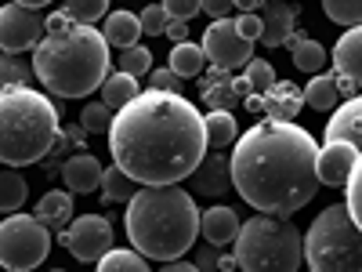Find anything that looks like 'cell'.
Instances as JSON below:
<instances>
[{
  "label": "cell",
  "mask_w": 362,
  "mask_h": 272,
  "mask_svg": "<svg viewBox=\"0 0 362 272\" xmlns=\"http://www.w3.org/2000/svg\"><path fill=\"white\" fill-rule=\"evenodd\" d=\"M112 109L109 106H102V102H90V106H83L80 109V124H83V131L87 135H102V131H109L112 128Z\"/></svg>",
  "instance_id": "836d02e7"
},
{
  "label": "cell",
  "mask_w": 362,
  "mask_h": 272,
  "mask_svg": "<svg viewBox=\"0 0 362 272\" xmlns=\"http://www.w3.org/2000/svg\"><path fill=\"white\" fill-rule=\"evenodd\" d=\"M326 142H351L362 153V95L348 98L326 120Z\"/></svg>",
  "instance_id": "ac0fdd59"
},
{
  "label": "cell",
  "mask_w": 362,
  "mask_h": 272,
  "mask_svg": "<svg viewBox=\"0 0 362 272\" xmlns=\"http://www.w3.org/2000/svg\"><path fill=\"white\" fill-rule=\"evenodd\" d=\"M95 272H148V261H145V254H138V251H109L102 261H95Z\"/></svg>",
  "instance_id": "1f68e13d"
},
{
  "label": "cell",
  "mask_w": 362,
  "mask_h": 272,
  "mask_svg": "<svg viewBox=\"0 0 362 272\" xmlns=\"http://www.w3.org/2000/svg\"><path fill=\"white\" fill-rule=\"evenodd\" d=\"M66 11L73 15V22H98L105 11H109V0H66Z\"/></svg>",
  "instance_id": "d590c367"
},
{
  "label": "cell",
  "mask_w": 362,
  "mask_h": 272,
  "mask_svg": "<svg viewBox=\"0 0 362 272\" xmlns=\"http://www.w3.org/2000/svg\"><path fill=\"white\" fill-rule=\"evenodd\" d=\"M134 186H138V181H134L124 167L112 164V167H105V174H102V200H105V203H124V200H131V196L138 193Z\"/></svg>",
  "instance_id": "f1b7e54d"
},
{
  "label": "cell",
  "mask_w": 362,
  "mask_h": 272,
  "mask_svg": "<svg viewBox=\"0 0 362 272\" xmlns=\"http://www.w3.org/2000/svg\"><path fill=\"white\" fill-rule=\"evenodd\" d=\"M58 135V106L33 87L0 91V164L29 167L47 160Z\"/></svg>",
  "instance_id": "5b68a950"
},
{
  "label": "cell",
  "mask_w": 362,
  "mask_h": 272,
  "mask_svg": "<svg viewBox=\"0 0 362 272\" xmlns=\"http://www.w3.org/2000/svg\"><path fill=\"white\" fill-rule=\"evenodd\" d=\"M305 102L319 113L326 109H337L341 95H337V73H315V80H308L305 87Z\"/></svg>",
  "instance_id": "4316f807"
},
{
  "label": "cell",
  "mask_w": 362,
  "mask_h": 272,
  "mask_svg": "<svg viewBox=\"0 0 362 272\" xmlns=\"http://www.w3.org/2000/svg\"><path fill=\"white\" fill-rule=\"evenodd\" d=\"M250 95H254V87L247 76H235L218 66H210V73L199 80V98L206 109H232L239 102H247Z\"/></svg>",
  "instance_id": "4fadbf2b"
},
{
  "label": "cell",
  "mask_w": 362,
  "mask_h": 272,
  "mask_svg": "<svg viewBox=\"0 0 362 272\" xmlns=\"http://www.w3.org/2000/svg\"><path fill=\"white\" fill-rule=\"evenodd\" d=\"M232 8H235V0H203V11L210 18H228Z\"/></svg>",
  "instance_id": "ee69618b"
},
{
  "label": "cell",
  "mask_w": 362,
  "mask_h": 272,
  "mask_svg": "<svg viewBox=\"0 0 362 272\" xmlns=\"http://www.w3.org/2000/svg\"><path fill=\"white\" fill-rule=\"evenodd\" d=\"M250 113H261L264 120H283V124H293V116L305 109V91L290 80H276L268 91L247 98Z\"/></svg>",
  "instance_id": "7c38bea8"
},
{
  "label": "cell",
  "mask_w": 362,
  "mask_h": 272,
  "mask_svg": "<svg viewBox=\"0 0 362 272\" xmlns=\"http://www.w3.org/2000/svg\"><path fill=\"white\" fill-rule=\"evenodd\" d=\"M29 186L18 171H0V215H15V210L25 203Z\"/></svg>",
  "instance_id": "f546056e"
},
{
  "label": "cell",
  "mask_w": 362,
  "mask_h": 272,
  "mask_svg": "<svg viewBox=\"0 0 362 272\" xmlns=\"http://www.w3.org/2000/svg\"><path fill=\"white\" fill-rule=\"evenodd\" d=\"M348 186V210H351V218H355V225L362 229V153H358V164H355V171H351V178L344 181Z\"/></svg>",
  "instance_id": "74e56055"
},
{
  "label": "cell",
  "mask_w": 362,
  "mask_h": 272,
  "mask_svg": "<svg viewBox=\"0 0 362 272\" xmlns=\"http://www.w3.org/2000/svg\"><path fill=\"white\" fill-rule=\"evenodd\" d=\"M261 4H264V0H235L239 15H243V11H261Z\"/></svg>",
  "instance_id": "681fc988"
},
{
  "label": "cell",
  "mask_w": 362,
  "mask_h": 272,
  "mask_svg": "<svg viewBox=\"0 0 362 272\" xmlns=\"http://www.w3.org/2000/svg\"><path fill=\"white\" fill-rule=\"evenodd\" d=\"M257 15H261V44L264 47L290 44V37L297 33V4L293 0H264Z\"/></svg>",
  "instance_id": "9a60e30c"
},
{
  "label": "cell",
  "mask_w": 362,
  "mask_h": 272,
  "mask_svg": "<svg viewBox=\"0 0 362 272\" xmlns=\"http://www.w3.org/2000/svg\"><path fill=\"white\" fill-rule=\"evenodd\" d=\"M196 200L181 186H141L124 210L131 247L153 261H177L199 236Z\"/></svg>",
  "instance_id": "3957f363"
},
{
  "label": "cell",
  "mask_w": 362,
  "mask_h": 272,
  "mask_svg": "<svg viewBox=\"0 0 362 272\" xmlns=\"http://www.w3.org/2000/svg\"><path fill=\"white\" fill-rule=\"evenodd\" d=\"M239 215L232 207H221V203H214V207H206L203 215H199V236L206 239L210 247H225V244H235V236H239Z\"/></svg>",
  "instance_id": "e0dca14e"
},
{
  "label": "cell",
  "mask_w": 362,
  "mask_h": 272,
  "mask_svg": "<svg viewBox=\"0 0 362 272\" xmlns=\"http://www.w3.org/2000/svg\"><path fill=\"white\" fill-rule=\"evenodd\" d=\"M358 164V149L351 142H326L319 149V181L322 186H344Z\"/></svg>",
  "instance_id": "2e32d148"
},
{
  "label": "cell",
  "mask_w": 362,
  "mask_h": 272,
  "mask_svg": "<svg viewBox=\"0 0 362 272\" xmlns=\"http://www.w3.org/2000/svg\"><path fill=\"white\" fill-rule=\"evenodd\" d=\"M160 272H199V265H192V261H163V268Z\"/></svg>",
  "instance_id": "7dc6e473"
},
{
  "label": "cell",
  "mask_w": 362,
  "mask_h": 272,
  "mask_svg": "<svg viewBox=\"0 0 362 272\" xmlns=\"http://www.w3.org/2000/svg\"><path fill=\"white\" fill-rule=\"evenodd\" d=\"M112 164L138 186H177L210 153L203 113L185 95L141 91L116 109L109 128Z\"/></svg>",
  "instance_id": "6da1fadb"
},
{
  "label": "cell",
  "mask_w": 362,
  "mask_h": 272,
  "mask_svg": "<svg viewBox=\"0 0 362 272\" xmlns=\"http://www.w3.org/2000/svg\"><path fill=\"white\" fill-rule=\"evenodd\" d=\"M105 40H109V47H134L138 44V37H141V18L138 15H131V11H112L109 18H105V33H102Z\"/></svg>",
  "instance_id": "603a6c76"
},
{
  "label": "cell",
  "mask_w": 362,
  "mask_h": 272,
  "mask_svg": "<svg viewBox=\"0 0 362 272\" xmlns=\"http://www.w3.org/2000/svg\"><path fill=\"white\" fill-rule=\"evenodd\" d=\"M44 33H47V18L37 8H22L15 0L0 8V51L4 55L37 51Z\"/></svg>",
  "instance_id": "30bf717a"
},
{
  "label": "cell",
  "mask_w": 362,
  "mask_h": 272,
  "mask_svg": "<svg viewBox=\"0 0 362 272\" xmlns=\"http://www.w3.org/2000/svg\"><path fill=\"white\" fill-rule=\"evenodd\" d=\"M232 254L239 272H297L305 261V236L286 218L257 215L239 225Z\"/></svg>",
  "instance_id": "8992f818"
},
{
  "label": "cell",
  "mask_w": 362,
  "mask_h": 272,
  "mask_svg": "<svg viewBox=\"0 0 362 272\" xmlns=\"http://www.w3.org/2000/svg\"><path fill=\"white\" fill-rule=\"evenodd\" d=\"M167 37H170L174 44H185V40H189V22H170V26H167Z\"/></svg>",
  "instance_id": "bcb514c9"
},
{
  "label": "cell",
  "mask_w": 362,
  "mask_h": 272,
  "mask_svg": "<svg viewBox=\"0 0 362 272\" xmlns=\"http://www.w3.org/2000/svg\"><path fill=\"white\" fill-rule=\"evenodd\" d=\"M102 174H105L102 160L90 157V153H76L62 167V181H66L69 193H95V189H102Z\"/></svg>",
  "instance_id": "d6986e66"
},
{
  "label": "cell",
  "mask_w": 362,
  "mask_h": 272,
  "mask_svg": "<svg viewBox=\"0 0 362 272\" xmlns=\"http://www.w3.org/2000/svg\"><path fill=\"white\" fill-rule=\"evenodd\" d=\"M322 11L337 26H362V0H322Z\"/></svg>",
  "instance_id": "d6a6232c"
},
{
  "label": "cell",
  "mask_w": 362,
  "mask_h": 272,
  "mask_svg": "<svg viewBox=\"0 0 362 272\" xmlns=\"http://www.w3.org/2000/svg\"><path fill=\"white\" fill-rule=\"evenodd\" d=\"M199 272H221V254H218V247H206V251H199Z\"/></svg>",
  "instance_id": "7bdbcfd3"
},
{
  "label": "cell",
  "mask_w": 362,
  "mask_h": 272,
  "mask_svg": "<svg viewBox=\"0 0 362 272\" xmlns=\"http://www.w3.org/2000/svg\"><path fill=\"white\" fill-rule=\"evenodd\" d=\"M232 189L261 215L290 218L319 193V145L312 131L261 120L232 149Z\"/></svg>",
  "instance_id": "7a4b0ae2"
},
{
  "label": "cell",
  "mask_w": 362,
  "mask_h": 272,
  "mask_svg": "<svg viewBox=\"0 0 362 272\" xmlns=\"http://www.w3.org/2000/svg\"><path fill=\"white\" fill-rule=\"evenodd\" d=\"M221 272H239V268H221Z\"/></svg>",
  "instance_id": "816d5d0a"
},
{
  "label": "cell",
  "mask_w": 362,
  "mask_h": 272,
  "mask_svg": "<svg viewBox=\"0 0 362 272\" xmlns=\"http://www.w3.org/2000/svg\"><path fill=\"white\" fill-rule=\"evenodd\" d=\"M138 18H141V33H148V37L167 33V26H170V15L163 11V4H148Z\"/></svg>",
  "instance_id": "f35d334b"
},
{
  "label": "cell",
  "mask_w": 362,
  "mask_h": 272,
  "mask_svg": "<svg viewBox=\"0 0 362 272\" xmlns=\"http://www.w3.org/2000/svg\"><path fill=\"white\" fill-rule=\"evenodd\" d=\"M87 131H83V124H69V128H62V135H58V142H54V149L47 153V160H44V174H58L62 178V167H66V160L69 157H76V153H87Z\"/></svg>",
  "instance_id": "44dd1931"
},
{
  "label": "cell",
  "mask_w": 362,
  "mask_h": 272,
  "mask_svg": "<svg viewBox=\"0 0 362 272\" xmlns=\"http://www.w3.org/2000/svg\"><path fill=\"white\" fill-rule=\"evenodd\" d=\"M305 261L312 272H362V229L348 203H334L308 225Z\"/></svg>",
  "instance_id": "52a82bcc"
},
{
  "label": "cell",
  "mask_w": 362,
  "mask_h": 272,
  "mask_svg": "<svg viewBox=\"0 0 362 272\" xmlns=\"http://www.w3.org/2000/svg\"><path fill=\"white\" fill-rule=\"evenodd\" d=\"M145 84H148V91H167V95H181V87H185V80H181L170 66L167 69H153Z\"/></svg>",
  "instance_id": "ab89813d"
},
{
  "label": "cell",
  "mask_w": 362,
  "mask_h": 272,
  "mask_svg": "<svg viewBox=\"0 0 362 272\" xmlns=\"http://www.w3.org/2000/svg\"><path fill=\"white\" fill-rule=\"evenodd\" d=\"M334 69L337 76H348L362 91V26H351L334 44Z\"/></svg>",
  "instance_id": "ffe728a7"
},
{
  "label": "cell",
  "mask_w": 362,
  "mask_h": 272,
  "mask_svg": "<svg viewBox=\"0 0 362 272\" xmlns=\"http://www.w3.org/2000/svg\"><path fill=\"white\" fill-rule=\"evenodd\" d=\"M62 244L76 261L95 265L112 251V225L102 215H80L62 229Z\"/></svg>",
  "instance_id": "8fae6325"
},
{
  "label": "cell",
  "mask_w": 362,
  "mask_h": 272,
  "mask_svg": "<svg viewBox=\"0 0 362 272\" xmlns=\"http://www.w3.org/2000/svg\"><path fill=\"white\" fill-rule=\"evenodd\" d=\"M337 95H341V98L348 102V98H355V95H358V87H355V84H351L348 76H337Z\"/></svg>",
  "instance_id": "c3c4849f"
},
{
  "label": "cell",
  "mask_w": 362,
  "mask_h": 272,
  "mask_svg": "<svg viewBox=\"0 0 362 272\" xmlns=\"http://www.w3.org/2000/svg\"><path fill=\"white\" fill-rule=\"evenodd\" d=\"M15 4H22V8H37V11H40L44 4H51V0H15Z\"/></svg>",
  "instance_id": "f907efd6"
},
{
  "label": "cell",
  "mask_w": 362,
  "mask_h": 272,
  "mask_svg": "<svg viewBox=\"0 0 362 272\" xmlns=\"http://www.w3.org/2000/svg\"><path fill=\"white\" fill-rule=\"evenodd\" d=\"M203 66H206V55H203V47H199V44H192V40L174 44V51H170V69H174L181 80L199 76V73H203Z\"/></svg>",
  "instance_id": "83f0119b"
},
{
  "label": "cell",
  "mask_w": 362,
  "mask_h": 272,
  "mask_svg": "<svg viewBox=\"0 0 362 272\" xmlns=\"http://www.w3.org/2000/svg\"><path fill=\"white\" fill-rule=\"evenodd\" d=\"M243 76L250 80V87H254V95H261V91H268L272 84H276L279 76H276V69H272L264 58H250V62L243 66Z\"/></svg>",
  "instance_id": "8d00e7d4"
},
{
  "label": "cell",
  "mask_w": 362,
  "mask_h": 272,
  "mask_svg": "<svg viewBox=\"0 0 362 272\" xmlns=\"http://www.w3.org/2000/svg\"><path fill=\"white\" fill-rule=\"evenodd\" d=\"M51 272H66V268H51Z\"/></svg>",
  "instance_id": "f5cc1de1"
},
{
  "label": "cell",
  "mask_w": 362,
  "mask_h": 272,
  "mask_svg": "<svg viewBox=\"0 0 362 272\" xmlns=\"http://www.w3.org/2000/svg\"><path fill=\"white\" fill-rule=\"evenodd\" d=\"M235 29L243 33L250 44L254 40H261V15L257 11H243V15H235Z\"/></svg>",
  "instance_id": "b9f144b4"
},
{
  "label": "cell",
  "mask_w": 362,
  "mask_h": 272,
  "mask_svg": "<svg viewBox=\"0 0 362 272\" xmlns=\"http://www.w3.org/2000/svg\"><path fill=\"white\" fill-rule=\"evenodd\" d=\"M189 186L196 196H225L232 189V160L221 153V149H210V153L199 160V167L189 174Z\"/></svg>",
  "instance_id": "5bb4252c"
},
{
  "label": "cell",
  "mask_w": 362,
  "mask_h": 272,
  "mask_svg": "<svg viewBox=\"0 0 362 272\" xmlns=\"http://www.w3.org/2000/svg\"><path fill=\"white\" fill-rule=\"evenodd\" d=\"M73 193L69 189H51V193H44L40 196V203H37V218L47 225V229H66L69 222H73Z\"/></svg>",
  "instance_id": "7402d4cb"
},
{
  "label": "cell",
  "mask_w": 362,
  "mask_h": 272,
  "mask_svg": "<svg viewBox=\"0 0 362 272\" xmlns=\"http://www.w3.org/2000/svg\"><path fill=\"white\" fill-rule=\"evenodd\" d=\"M290 58H293V66L300 73H322L326 66V47L305 33H293L290 37Z\"/></svg>",
  "instance_id": "cb8c5ba5"
},
{
  "label": "cell",
  "mask_w": 362,
  "mask_h": 272,
  "mask_svg": "<svg viewBox=\"0 0 362 272\" xmlns=\"http://www.w3.org/2000/svg\"><path fill=\"white\" fill-rule=\"evenodd\" d=\"M66 26H73V15L66 8H58V11L47 15V33H58V29H66Z\"/></svg>",
  "instance_id": "f6af8a7d"
},
{
  "label": "cell",
  "mask_w": 362,
  "mask_h": 272,
  "mask_svg": "<svg viewBox=\"0 0 362 272\" xmlns=\"http://www.w3.org/2000/svg\"><path fill=\"white\" fill-rule=\"evenodd\" d=\"M203 128H206V145L210 149H225L239 138V128H235V116L228 109H210L203 116Z\"/></svg>",
  "instance_id": "484cf974"
},
{
  "label": "cell",
  "mask_w": 362,
  "mask_h": 272,
  "mask_svg": "<svg viewBox=\"0 0 362 272\" xmlns=\"http://www.w3.org/2000/svg\"><path fill=\"white\" fill-rule=\"evenodd\" d=\"M33 73L58 98H87L109 80V40L83 22L44 33L33 51Z\"/></svg>",
  "instance_id": "277c9868"
},
{
  "label": "cell",
  "mask_w": 362,
  "mask_h": 272,
  "mask_svg": "<svg viewBox=\"0 0 362 272\" xmlns=\"http://www.w3.org/2000/svg\"><path fill=\"white\" fill-rule=\"evenodd\" d=\"M51 254V229L37 215H8L0 222V265L8 272H33Z\"/></svg>",
  "instance_id": "ba28073f"
},
{
  "label": "cell",
  "mask_w": 362,
  "mask_h": 272,
  "mask_svg": "<svg viewBox=\"0 0 362 272\" xmlns=\"http://www.w3.org/2000/svg\"><path fill=\"white\" fill-rule=\"evenodd\" d=\"M33 66H25L18 55H4L0 51V91H8V87H29L33 84Z\"/></svg>",
  "instance_id": "4dcf8cb0"
},
{
  "label": "cell",
  "mask_w": 362,
  "mask_h": 272,
  "mask_svg": "<svg viewBox=\"0 0 362 272\" xmlns=\"http://www.w3.org/2000/svg\"><path fill=\"white\" fill-rule=\"evenodd\" d=\"M203 55H206V62L210 66H218V69H243L250 58H254V44L235 29V18H214L206 26V33H203Z\"/></svg>",
  "instance_id": "9c48e42d"
},
{
  "label": "cell",
  "mask_w": 362,
  "mask_h": 272,
  "mask_svg": "<svg viewBox=\"0 0 362 272\" xmlns=\"http://www.w3.org/2000/svg\"><path fill=\"white\" fill-rule=\"evenodd\" d=\"M141 91H138V76H131V73H109V80L102 84V106H109L112 113L116 109H124L131 98H138Z\"/></svg>",
  "instance_id": "d4e9b609"
},
{
  "label": "cell",
  "mask_w": 362,
  "mask_h": 272,
  "mask_svg": "<svg viewBox=\"0 0 362 272\" xmlns=\"http://www.w3.org/2000/svg\"><path fill=\"white\" fill-rule=\"evenodd\" d=\"M163 11L170 22H189L196 11H203V0H163Z\"/></svg>",
  "instance_id": "60d3db41"
},
{
  "label": "cell",
  "mask_w": 362,
  "mask_h": 272,
  "mask_svg": "<svg viewBox=\"0 0 362 272\" xmlns=\"http://www.w3.org/2000/svg\"><path fill=\"white\" fill-rule=\"evenodd\" d=\"M119 69L131 73V76H145V73H153V51L134 44L127 51H119Z\"/></svg>",
  "instance_id": "e575fe53"
}]
</instances>
